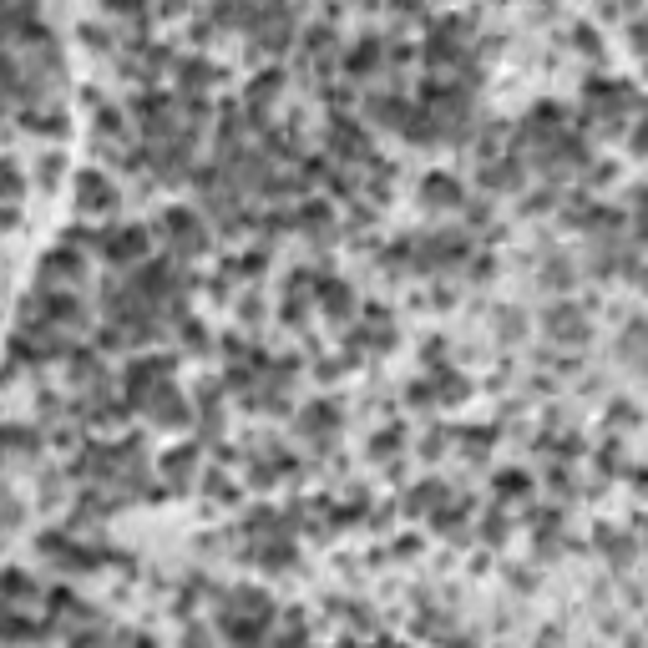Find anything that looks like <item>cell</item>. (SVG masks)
<instances>
[{
  "mask_svg": "<svg viewBox=\"0 0 648 648\" xmlns=\"http://www.w3.org/2000/svg\"><path fill=\"white\" fill-rule=\"evenodd\" d=\"M112 203H117V188H112V178L102 168H81L76 173V208L81 213H107Z\"/></svg>",
  "mask_w": 648,
  "mask_h": 648,
  "instance_id": "5",
  "label": "cell"
},
{
  "mask_svg": "<svg viewBox=\"0 0 648 648\" xmlns=\"http://www.w3.org/2000/svg\"><path fill=\"white\" fill-rule=\"evenodd\" d=\"M436 497H446V486H441V481H421V492H411V502H405V512H426Z\"/></svg>",
  "mask_w": 648,
  "mask_h": 648,
  "instance_id": "26",
  "label": "cell"
},
{
  "mask_svg": "<svg viewBox=\"0 0 648 648\" xmlns=\"http://www.w3.org/2000/svg\"><path fill=\"white\" fill-rule=\"evenodd\" d=\"M522 168H527V162L522 157H497V162H481V188L486 193H517L522 188Z\"/></svg>",
  "mask_w": 648,
  "mask_h": 648,
  "instance_id": "10",
  "label": "cell"
},
{
  "mask_svg": "<svg viewBox=\"0 0 648 648\" xmlns=\"http://www.w3.org/2000/svg\"><path fill=\"white\" fill-rule=\"evenodd\" d=\"M324 97H330V107H345V102H355V87H330Z\"/></svg>",
  "mask_w": 648,
  "mask_h": 648,
  "instance_id": "36",
  "label": "cell"
},
{
  "mask_svg": "<svg viewBox=\"0 0 648 648\" xmlns=\"http://www.w3.org/2000/svg\"><path fill=\"white\" fill-rule=\"evenodd\" d=\"M633 421H638V411H633L628 400H618V411H613V426H633Z\"/></svg>",
  "mask_w": 648,
  "mask_h": 648,
  "instance_id": "35",
  "label": "cell"
},
{
  "mask_svg": "<svg viewBox=\"0 0 648 648\" xmlns=\"http://www.w3.org/2000/svg\"><path fill=\"white\" fill-rule=\"evenodd\" d=\"M102 254H107L112 264H122V269L142 264V259H147V228H137V223L107 228V233H102Z\"/></svg>",
  "mask_w": 648,
  "mask_h": 648,
  "instance_id": "4",
  "label": "cell"
},
{
  "mask_svg": "<svg viewBox=\"0 0 648 648\" xmlns=\"http://www.w3.org/2000/svg\"><path fill=\"white\" fill-rule=\"evenodd\" d=\"M547 335L552 340H562V345H588V319H583V309L578 304H557V309H547Z\"/></svg>",
  "mask_w": 648,
  "mask_h": 648,
  "instance_id": "6",
  "label": "cell"
},
{
  "mask_svg": "<svg viewBox=\"0 0 648 648\" xmlns=\"http://www.w3.org/2000/svg\"><path fill=\"white\" fill-rule=\"evenodd\" d=\"M284 81H289V76H284L279 66H269V71H259V76H254L249 97H243V102H249V112H254V117H264V112H269V102L284 92Z\"/></svg>",
  "mask_w": 648,
  "mask_h": 648,
  "instance_id": "16",
  "label": "cell"
},
{
  "mask_svg": "<svg viewBox=\"0 0 648 648\" xmlns=\"http://www.w3.org/2000/svg\"><path fill=\"white\" fill-rule=\"evenodd\" d=\"M319 304L330 314H350V289L345 279H319Z\"/></svg>",
  "mask_w": 648,
  "mask_h": 648,
  "instance_id": "22",
  "label": "cell"
},
{
  "mask_svg": "<svg viewBox=\"0 0 648 648\" xmlns=\"http://www.w3.org/2000/svg\"><path fill=\"white\" fill-rule=\"evenodd\" d=\"M481 537H486V542H502V537H507V522H502L497 512H492V517H481Z\"/></svg>",
  "mask_w": 648,
  "mask_h": 648,
  "instance_id": "29",
  "label": "cell"
},
{
  "mask_svg": "<svg viewBox=\"0 0 648 648\" xmlns=\"http://www.w3.org/2000/svg\"><path fill=\"white\" fill-rule=\"evenodd\" d=\"M628 142H633V152H648V112L638 117V127H633V137H628Z\"/></svg>",
  "mask_w": 648,
  "mask_h": 648,
  "instance_id": "32",
  "label": "cell"
},
{
  "mask_svg": "<svg viewBox=\"0 0 648 648\" xmlns=\"http://www.w3.org/2000/svg\"><path fill=\"white\" fill-rule=\"evenodd\" d=\"M41 426L31 431V426H21V421H11L6 426V451H11V461H26V456H41Z\"/></svg>",
  "mask_w": 648,
  "mask_h": 648,
  "instance_id": "19",
  "label": "cell"
},
{
  "mask_svg": "<svg viewBox=\"0 0 648 648\" xmlns=\"http://www.w3.org/2000/svg\"><path fill=\"white\" fill-rule=\"evenodd\" d=\"M552 208V193H532L527 203H522V213H547Z\"/></svg>",
  "mask_w": 648,
  "mask_h": 648,
  "instance_id": "34",
  "label": "cell"
},
{
  "mask_svg": "<svg viewBox=\"0 0 648 648\" xmlns=\"http://www.w3.org/2000/svg\"><path fill=\"white\" fill-rule=\"evenodd\" d=\"M41 284H87V264H81V249H61L41 259Z\"/></svg>",
  "mask_w": 648,
  "mask_h": 648,
  "instance_id": "7",
  "label": "cell"
},
{
  "mask_svg": "<svg viewBox=\"0 0 648 648\" xmlns=\"http://www.w3.org/2000/svg\"><path fill=\"white\" fill-rule=\"evenodd\" d=\"M0 593H6V603H11V608H21V598H41V583L26 573V567H11L6 583H0Z\"/></svg>",
  "mask_w": 648,
  "mask_h": 648,
  "instance_id": "20",
  "label": "cell"
},
{
  "mask_svg": "<svg viewBox=\"0 0 648 648\" xmlns=\"http://www.w3.org/2000/svg\"><path fill=\"white\" fill-rule=\"evenodd\" d=\"M157 233H162V243L178 254V259H193V254H203L208 249V223H203V213H193V208H168L157 218Z\"/></svg>",
  "mask_w": 648,
  "mask_h": 648,
  "instance_id": "2",
  "label": "cell"
},
{
  "mask_svg": "<svg viewBox=\"0 0 648 648\" xmlns=\"http://www.w3.org/2000/svg\"><path fill=\"white\" fill-rule=\"evenodd\" d=\"M66 375H71V385H81V390H107V365H102V355L97 350H71V365H66Z\"/></svg>",
  "mask_w": 648,
  "mask_h": 648,
  "instance_id": "11",
  "label": "cell"
},
{
  "mask_svg": "<svg viewBox=\"0 0 648 648\" xmlns=\"http://www.w3.org/2000/svg\"><path fill=\"white\" fill-rule=\"evenodd\" d=\"M421 203H426V208H461L466 193H461L456 178H446V173H426V178H421Z\"/></svg>",
  "mask_w": 648,
  "mask_h": 648,
  "instance_id": "14",
  "label": "cell"
},
{
  "mask_svg": "<svg viewBox=\"0 0 648 648\" xmlns=\"http://www.w3.org/2000/svg\"><path fill=\"white\" fill-rule=\"evenodd\" d=\"M61 421V395H36V426Z\"/></svg>",
  "mask_w": 648,
  "mask_h": 648,
  "instance_id": "28",
  "label": "cell"
},
{
  "mask_svg": "<svg viewBox=\"0 0 648 648\" xmlns=\"http://www.w3.org/2000/svg\"><path fill=\"white\" fill-rule=\"evenodd\" d=\"M223 613H238V618H254V623H269L274 618V603L259 593V588H233L223 598Z\"/></svg>",
  "mask_w": 648,
  "mask_h": 648,
  "instance_id": "13",
  "label": "cell"
},
{
  "mask_svg": "<svg viewBox=\"0 0 648 648\" xmlns=\"http://www.w3.org/2000/svg\"><path fill=\"white\" fill-rule=\"evenodd\" d=\"M173 370H178V355H147V360H132L127 375H122V400L132 411H147V400L173 385Z\"/></svg>",
  "mask_w": 648,
  "mask_h": 648,
  "instance_id": "1",
  "label": "cell"
},
{
  "mask_svg": "<svg viewBox=\"0 0 648 648\" xmlns=\"http://www.w3.org/2000/svg\"><path fill=\"white\" fill-rule=\"evenodd\" d=\"M294 223H299V228H309V233H319V238H324V233H330V203H319V198H314V203H304V208H299V218H294Z\"/></svg>",
  "mask_w": 648,
  "mask_h": 648,
  "instance_id": "23",
  "label": "cell"
},
{
  "mask_svg": "<svg viewBox=\"0 0 648 648\" xmlns=\"http://www.w3.org/2000/svg\"><path fill=\"white\" fill-rule=\"evenodd\" d=\"M573 46H578L583 56H598V36H593L588 26H578V31H573Z\"/></svg>",
  "mask_w": 648,
  "mask_h": 648,
  "instance_id": "30",
  "label": "cell"
},
{
  "mask_svg": "<svg viewBox=\"0 0 648 648\" xmlns=\"http://www.w3.org/2000/svg\"><path fill=\"white\" fill-rule=\"evenodd\" d=\"M213 81H218V66H213V61H203V56L178 61V87H183V97H203Z\"/></svg>",
  "mask_w": 648,
  "mask_h": 648,
  "instance_id": "15",
  "label": "cell"
},
{
  "mask_svg": "<svg viewBox=\"0 0 648 648\" xmlns=\"http://www.w3.org/2000/svg\"><path fill=\"white\" fill-rule=\"evenodd\" d=\"M517 335H522V314L507 309V314H502V340H517Z\"/></svg>",
  "mask_w": 648,
  "mask_h": 648,
  "instance_id": "31",
  "label": "cell"
},
{
  "mask_svg": "<svg viewBox=\"0 0 648 648\" xmlns=\"http://www.w3.org/2000/svg\"><path fill=\"white\" fill-rule=\"evenodd\" d=\"M497 492H502V497H527V492H532V481H527L522 471H502V481H497Z\"/></svg>",
  "mask_w": 648,
  "mask_h": 648,
  "instance_id": "27",
  "label": "cell"
},
{
  "mask_svg": "<svg viewBox=\"0 0 648 648\" xmlns=\"http://www.w3.org/2000/svg\"><path fill=\"white\" fill-rule=\"evenodd\" d=\"M380 61H385V41H380V36H360V41L350 46V56H345V76H350V81L375 76Z\"/></svg>",
  "mask_w": 648,
  "mask_h": 648,
  "instance_id": "12",
  "label": "cell"
},
{
  "mask_svg": "<svg viewBox=\"0 0 648 648\" xmlns=\"http://www.w3.org/2000/svg\"><path fill=\"white\" fill-rule=\"evenodd\" d=\"M259 562L269 567V573H284V567H294V547L274 542V547H264V552H259Z\"/></svg>",
  "mask_w": 648,
  "mask_h": 648,
  "instance_id": "25",
  "label": "cell"
},
{
  "mask_svg": "<svg viewBox=\"0 0 648 648\" xmlns=\"http://www.w3.org/2000/svg\"><path fill=\"white\" fill-rule=\"evenodd\" d=\"M61 173H66V152H41L36 157V188L41 193H51L61 183Z\"/></svg>",
  "mask_w": 648,
  "mask_h": 648,
  "instance_id": "21",
  "label": "cell"
},
{
  "mask_svg": "<svg viewBox=\"0 0 648 648\" xmlns=\"http://www.w3.org/2000/svg\"><path fill=\"white\" fill-rule=\"evenodd\" d=\"M36 309H41V319L46 324H56V330H76V324H87V309H81V299H71V294H41L36 299Z\"/></svg>",
  "mask_w": 648,
  "mask_h": 648,
  "instance_id": "9",
  "label": "cell"
},
{
  "mask_svg": "<svg viewBox=\"0 0 648 648\" xmlns=\"http://www.w3.org/2000/svg\"><path fill=\"white\" fill-rule=\"evenodd\" d=\"M324 142H330L335 157H350V162H365V157H370V132H365L355 117H345V112L330 117V132H324Z\"/></svg>",
  "mask_w": 648,
  "mask_h": 648,
  "instance_id": "3",
  "label": "cell"
},
{
  "mask_svg": "<svg viewBox=\"0 0 648 648\" xmlns=\"http://www.w3.org/2000/svg\"><path fill=\"white\" fill-rule=\"evenodd\" d=\"M137 648H152V643H137Z\"/></svg>",
  "mask_w": 648,
  "mask_h": 648,
  "instance_id": "37",
  "label": "cell"
},
{
  "mask_svg": "<svg viewBox=\"0 0 648 648\" xmlns=\"http://www.w3.org/2000/svg\"><path fill=\"white\" fill-rule=\"evenodd\" d=\"M198 461H203V446H178V451L162 456V476H168L173 486H188L193 471H198Z\"/></svg>",
  "mask_w": 648,
  "mask_h": 648,
  "instance_id": "17",
  "label": "cell"
},
{
  "mask_svg": "<svg viewBox=\"0 0 648 648\" xmlns=\"http://www.w3.org/2000/svg\"><path fill=\"white\" fill-rule=\"evenodd\" d=\"M71 648H112V643H107L102 633H76V638H71Z\"/></svg>",
  "mask_w": 648,
  "mask_h": 648,
  "instance_id": "33",
  "label": "cell"
},
{
  "mask_svg": "<svg viewBox=\"0 0 648 648\" xmlns=\"http://www.w3.org/2000/svg\"><path fill=\"white\" fill-rule=\"evenodd\" d=\"M618 355L648 370V319H628V330L618 335Z\"/></svg>",
  "mask_w": 648,
  "mask_h": 648,
  "instance_id": "18",
  "label": "cell"
},
{
  "mask_svg": "<svg viewBox=\"0 0 648 648\" xmlns=\"http://www.w3.org/2000/svg\"><path fill=\"white\" fill-rule=\"evenodd\" d=\"M147 416H152V426H162V431H183V426H188V400H183L173 385H162V390L147 400Z\"/></svg>",
  "mask_w": 648,
  "mask_h": 648,
  "instance_id": "8",
  "label": "cell"
},
{
  "mask_svg": "<svg viewBox=\"0 0 648 648\" xmlns=\"http://www.w3.org/2000/svg\"><path fill=\"white\" fill-rule=\"evenodd\" d=\"M573 279H578V269L567 264V259H547V269H542V284H547V289H573Z\"/></svg>",
  "mask_w": 648,
  "mask_h": 648,
  "instance_id": "24",
  "label": "cell"
}]
</instances>
